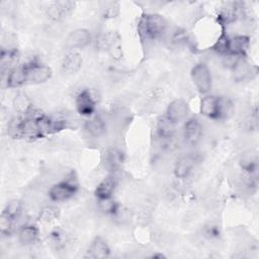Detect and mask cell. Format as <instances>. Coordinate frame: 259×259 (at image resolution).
Here are the masks:
<instances>
[{
	"label": "cell",
	"mask_w": 259,
	"mask_h": 259,
	"mask_svg": "<svg viewBox=\"0 0 259 259\" xmlns=\"http://www.w3.org/2000/svg\"><path fill=\"white\" fill-rule=\"evenodd\" d=\"M13 105L17 112H19L20 114H24V115L28 114V112L31 109L30 100L24 93H18L15 95L14 100H13Z\"/></svg>",
	"instance_id": "obj_20"
},
{
	"label": "cell",
	"mask_w": 259,
	"mask_h": 259,
	"mask_svg": "<svg viewBox=\"0 0 259 259\" xmlns=\"http://www.w3.org/2000/svg\"><path fill=\"white\" fill-rule=\"evenodd\" d=\"M121 153L116 149H109L104 154L105 166L109 169H115L121 164Z\"/></svg>",
	"instance_id": "obj_21"
},
{
	"label": "cell",
	"mask_w": 259,
	"mask_h": 259,
	"mask_svg": "<svg viewBox=\"0 0 259 259\" xmlns=\"http://www.w3.org/2000/svg\"><path fill=\"white\" fill-rule=\"evenodd\" d=\"M78 190V183L73 179H67L54 184L49 190V197L53 201H65L71 198Z\"/></svg>",
	"instance_id": "obj_3"
},
{
	"label": "cell",
	"mask_w": 259,
	"mask_h": 259,
	"mask_svg": "<svg viewBox=\"0 0 259 259\" xmlns=\"http://www.w3.org/2000/svg\"><path fill=\"white\" fill-rule=\"evenodd\" d=\"M91 41V34L85 28H77L71 31L65 40V46L72 51L82 49Z\"/></svg>",
	"instance_id": "obj_8"
},
{
	"label": "cell",
	"mask_w": 259,
	"mask_h": 259,
	"mask_svg": "<svg viewBox=\"0 0 259 259\" xmlns=\"http://www.w3.org/2000/svg\"><path fill=\"white\" fill-rule=\"evenodd\" d=\"M84 128L87 132L88 135L94 138L101 137L106 130L105 121L103 118L99 115H91L89 118L85 121Z\"/></svg>",
	"instance_id": "obj_13"
},
{
	"label": "cell",
	"mask_w": 259,
	"mask_h": 259,
	"mask_svg": "<svg viewBox=\"0 0 259 259\" xmlns=\"http://www.w3.org/2000/svg\"><path fill=\"white\" fill-rule=\"evenodd\" d=\"M199 110L207 118L221 119V97L205 94L200 100Z\"/></svg>",
	"instance_id": "obj_5"
},
{
	"label": "cell",
	"mask_w": 259,
	"mask_h": 259,
	"mask_svg": "<svg viewBox=\"0 0 259 259\" xmlns=\"http://www.w3.org/2000/svg\"><path fill=\"white\" fill-rule=\"evenodd\" d=\"M59 215V209L54 207V206H47L42 208V210L39 213V220L45 221V222H50Z\"/></svg>",
	"instance_id": "obj_24"
},
{
	"label": "cell",
	"mask_w": 259,
	"mask_h": 259,
	"mask_svg": "<svg viewBox=\"0 0 259 259\" xmlns=\"http://www.w3.org/2000/svg\"><path fill=\"white\" fill-rule=\"evenodd\" d=\"M241 167L249 174L256 171L257 168V156L255 153L249 151L245 153L241 159Z\"/></svg>",
	"instance_id": "obj_22"
},
{
	"label": "cell",
	"mask_w": 259,
	"mask_h": 259,
	"mask_svg": "<svg viewBox=\"0 0 259 259\" xmlns=\"http://www.w3.org/2000/svg\"><path fill=\"white\" fill-rule=\"evenodd\" d=\"M116 186V181L112 176H108L104 178L95 188V196L98 200H106L112 197Z\"/></svg>",
	"instance_id": "obj_12"
},
{
	"label": "cell",
	"mask_w": 259,
	"mask_h": 259,
	"mask_svg": "<svg viewBox=\"0 0 259 259\" xmlns=\"http://www.w3.org/2000/svg\"><path fill=\"white\" fill-rule=\"evenodd\" d=\"M183 135L188 144H197L202 136V125L200 121L196 117L188 118L184 123Z\"/></svg>",
	"instance_id": "obj_10"
},
{
	"label": "cell",
	"mask_w": 259,
	"mask_h": 259,
	"mask_svg": "<svg viewBox=\"0 0 259 259\" xmlns=\"http://www.w3.org/2000/svg\"><path fill=\"white\" fill-rule=\"evenodd\" d=\"M191 80L197 89V91L201 94H207L212 85V78L209 68L204 63H198L194 65L190 72Z\"/></svg>",
	"instance_id": "obj_2"
},
{
	"label": "cell",
	"mask_w": 259,
	"mask_h": 259,
	"mask_svg": "<svg viewBox=\"0 0 259 259\" xmlns=\"http://www.w3.org/2000/svg\"><path fill=\"white\" fill-rule=\"evenodd\" d=\"M194 167V159L190 156L180 157L174 165V175L177 178H185Z\"/></svg>",
	"instance_id": "obj_15"
},
{
	"label": "cell",
	"mask_w": 259,
	"mask_h": 259,
	"mask_svg": "<svg viewBox=\"0 0 259 259\" xmlns=\"http://www.w3.org/2000/svg\"><path fill=\"white\" fill-rule=\"evenodd\" d=\"M27 67V83L40 84L48 81L52 76V70L49 66L39 63H30Z\"/></svg>",
	"instance_id": "obj_6"
},
{
	"label": "cell",
	"mask_w": 259,
	"mask_h": 259,
	"mask_svg": "<svg viewBox=\"0 0 259 259\" xmlns=\"http://www.w3.org/2000/svg\"><path fill=\"white\" fill-rule=\"evenodd\" d=\"M75 107L79 114L83 116L93 115L96 108V100L92 92L88 89L81 90L75 98Z\"/></svg>",
	"instance_id": "obj_4"
},
{
	"label": "cell",
	"mask_w": 259,
	"mask_h": 259,
	"mask_svg": "<svg viewBox=\"0 0 259 259\" xmlns=\"http://www.w3.org/2000/svg\"><path fill=\"white\" fill-rule=\"evenodd\" d=\"M27 83V67L26 65L18 66L12 68L6 79L7 87L9 88H19Z\"/></svg>",
	"instance_id": "obj_11"
},
{
	"label": "cell",
	"mask_w": 259,
	"mask_h": 259,
	"mask_svg": "<svg viewBox=\"0 0 259 259\" xmlns=\"http://www.w3.org/2000/svg\"><path fill=\"white\" fill-rule=\"evenodd\" d=\"M110 249L107 243L100 237L95 238L88 248L87 256L90 258H106L109 256Z\"/></svg>",
	"instance_id": "obj_14"
},
{
	"label": "cell",
	"mask_w": 259,
	"mask_h": 259,
	"mask_svg": "<svg viewBox=\"0 0 259 259\" xmlns=\"http://www.w3.org/2000/svg\"><path fill=\"white\" fill-rule=\"evenodd\" d=\"M21 208H22L21 202L17 199H13V200H10L6 204L2 213L14 221L19 215V213L21 212Z\"/></svg>",
	"instance_id": "obj_23"
},
{
	"label": "cell",
	"mask_w": 259,
	"mask_h": 259,
	"mask_svg": "<svg viewBox=\"0 0 259 259\" xmlns=\"http://www.w3.org/2000/svg\"><path fill=\"white\" fill-rule=\"evenodd\" d=\"M82 65L81 55L76 51H71L68 53L62 62V68L67 73L77 72Z\"/></svg>",
	"instance_id": "obj_16"
},
{
	"label": "cell",
	"mask_w": 259,
	"mask_h": 259,
	"mask_svg": "<svg viewBox=\"0 0 259 259\" xmlns=\"http://www.w3.org/2000/svg\"><path fill=\"white\" fill-rule=\"evenodd\" d=\"M38 237V231L35 226L25 225L18 232V240L23 245L33 244Z\"/></svg>",
	"instance_id": "obj_17"
},
{
	"label": "cell",
	"mask_w": 259,
	"mask_h": 259,
	"mask_svg": "<svg viewBox=\"0 0 259 259\" xmlns=\"http://www.w3.org/2000/svg\"><path fill=\"white\" fill-rule=\"evenodd\" d=\"M12 224L13 220L6 217L5 214H1L0 218V231L2 234H9L12 230Z\"/></svg>",
	"instance_id": "obj_25"
},
{
	"label": "cell",
	"mask_w": 259,
	"mask_h": 259,
	"mask_svg": "<svg viewBox=\"0 0 259 259\" xmlns=\"http://www.w3.org/2000/svg\"><path fill=\"white\" fill-rule=\"evenodd\" d=\"M176 123L168 119L165 115L162 116L157 123V133L163 139H170L175 134Z\"/></svg>",
	"instance_id": "obj_19"
},
{
	"label": "cell",
	"mask_w": 259,
	"mask_h": 259,
	"mask_svg": "<svg viewBox=\"0 0 259 259\" xmlns=\"http://www.w3.org/2000/svg\"><path fill=\"white\" fill-rule=\"evenodd\" d=\"M188 114V104L183 99H174L171 101L166 109L165 116L173 121L174 123H178L186 118Z\"/></svg>",
	"instance_id": "obj_9"
},
{
	"label": "cell",
	"mask_w": 259,
	"mask_h": 259,
	"mask_svg": "<svg viewBox=\"0 0 259 259\" xmlns=\"http://www.w3.org/2000/svg\"><path fill=\"white\" fill-rule=\"evenodd\" d=\"M250 45V39L248 36L243 34H237L232 37H227L225 55H234L238 57H243L248 51Z\"/></svg>",
	"instance_id": "obj_7"
},
{
	"label": "cell",
	"mask_w": 259,
	"mask_h": 259,
	"mask_svg": "<svg viewBox=\"0 0 259 259\" xmlns=\"http://www.w3.org/2000/svg\"><path fill=\"white\" fill-rule=\"evenodd\" d=\"M152 258H165V256L163 254H153Z\"/></svg>",
	"instance_id": "obj_26"
},
{
	"label": "cell",
	"mask_w": 259,
	"mask_h": 259,
	"mask_svg": "<svg viewBox=\"0 0 259 259\" xmlns=\"http://www.w3.org/2000/svg\"><path fill=\"white\" fill-rule=\"evenodd\" d=\"M71 2H56L48 9V15L53 20H60L66 16L71 9Z\"/></svg>",
	"instance_id": "obj_18"
},
{
	"label": "cell",
	"mask_w": 259,
	"mask_h": 259,
	"mask_svg": "<svg viewBox=\"0 0 259 259\" xmlns=\"http://www.w3.org/2000/svg\"><path fill=\"white\" fill-rule=\"evenodd\" d=\"M167 29L166 19L156 13L144 14L138 23V32L145 40H154L161 37Z\"/></svg>",
	"instance_id": "obj_1"
}]
</instances>
